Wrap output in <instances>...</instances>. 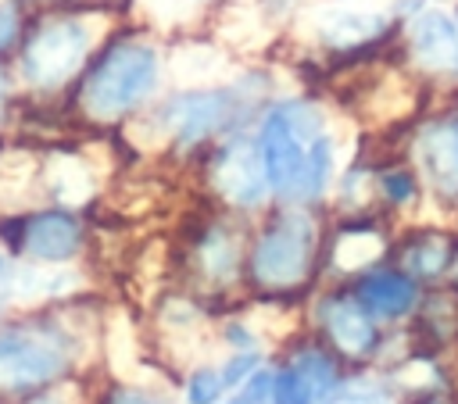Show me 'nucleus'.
Returning <instances> with one entry per match:
<instances>
[{
	"label": "nucleus",
	"mask_w": 458,
	"mask_h": 404,
	"mask_svg": "<svg viewBox=\"0 0 458 404\" xmlns=\"http://www.w3.org/2000/svg\"><path fill=\"white\" fill-rule=\"evenodd\" d=\"M326 332L333 336V343L347 354H361L372 347V318L365 311V304L358 297H340L326 304Z\"/></svg>",
	"instance_id": "ddd939ff"
},
{
	"label": "nucleus",
	"mask_w": 458,
	"mask_h": 404,
	"mask_svg": "<svg viewBox=\"0 0 458 404\" xmlns=\"http://www.w3.org/2000/svg\"><path fill=\"white\" fill-rule=\"evenodd\" d=\"M211 186L222 200L236 204V207H258L268 193L258 143H250V139L225 143L211 161Z\"/></svg>",
	"instance_id": "6e6552de"
},
{
	"label": "nucleus",
	"mask_w": 458,
	"mask_h": 404,
	"mask_svg": "<svg viewBox=\"0 0 458 404\" xmlns=\"http://www.w3.org/2000/svg\"><path fill=\"white\" fill-rule=\"evenodd\" d=\"M408 54L415 68L437 79H458V25L440 7H419L408 18Z\"/></svg>",
	"instance_id": "0eeeda50"
},
{
	"label": "nucleus",
	"mask_w": 458,
	"mask_h": 404,
	"mask_svg": "<svg viewBox=\"0 0 458 404\" xmlns=\"http://www.w3.org/2000/svg\"><path fill=\"white\" fill-rule=\"evenodd\" d=\"M379 250H383V240L376 232H369V229H358V232L340 236V243H336V265L347 268V272H354V268L369 265L372 257H379Z\"/></svg>",
	"instance_id": "dca6fc26"
},
{
	"label": "nucleus",
	"mask_w": 458,
	"mask_h": 404,
	"mask_svg": "<svg viewBox=\"0 0 458 404\" xmlns=\"http://www.w3.org/2000/svg\"><path fill=\"white\" fill-rule=\"evenodd\" d=\"M329 386H333V361L318 350H304L272 379V397L276 404H315L329 393Z\"/></svg>",
	"instance_id": "f8f14e48"
},
{
	"label": "nucleus",
	"mask_w": 458,
	"mask_h": 404,
	"mask_svg": "<svg viewBox=\"0 0 458 404\" xmlns=\"http://www.w3.org/2000/svg\"><path fill=\"white\" fill-rule=\"evenodd\" d=\"M111 404H157V400L147 397V393H140V390H118V393L111 397Z\"/></svg>",
	"instance_id": "393cba45"
},
{
	"label": "nucleus",
	"mask_w": 458,
	"mask_h": 404,
	"mask_svg": "<svg viewBox=\"0 0 458 404\" xmlns=\"http://www.w3.org/2000/svg\"><path fill=\"white\" fill-rule=\"evenodd\" d=\"M161 79V57L143 39L111 43L89 68L79 89V107L93 122H118L132 114Z\"/></svg>",
	"instance_id": "f03ea898"
},
{
	"label": "nucleus",
	"mask_w": 458,
	"mask_h": 404,
	"mask_svg": "<svg viewBox=\"0 0 458 404\" xmlns=\"http://www.w3.org/2000/svg\"><path fill=\"white\" fill-rule=\"evenodd\" d=\"M315 257V222L301 207L279 211L250 250V275L268 290H290L308 279Z\"/></svg>",
	"instance_id": "7ed1b4c3"
},
{
	"label": "nucleus",
	"mask_w": 458,
	"mask_h": 404,
	"mask_svg": "<svg viewBox=\"0 0 458 404\" xmlns=\"http://www.w3.org/2000/svg\"><path fill=\"white\" fill-rule=\"evenodd\" d=\"M47 189L61 204H79V200L89 197L93 179H89V172H86L82 161H75V157H54L47 164Z\"/></svg>",
	"instance_id": "2eb2a0df"
},
{
	"label": "nucleus",
	"mask_w": 458,
	"mask_h": 404,
	"mask_svg": "<svg viewBox=\"0 0 458 404\" xmlns=\"http://www.w3.org/2000/svg\"><path fill=\"white\" fill-rule=\"evenodd\" d=\"M358 300L376 315H401L415 304V282L397 272H372L358 286Z\"/></svg>",
	"instance_id": "4468645a"
},
{
	"label": "nucleus",
	"mask_w": 458,
	"mask_h": 404,
	"mask_svg": "<svg viewBox=\"0 0 458 404\" xmlns=\"http://www.w3.org/2000/svg\"><path fill=\"white\" fill-rule=\"evenodd\" d=\"M454 25H458V14H454Z\"/></svg>",
	"instance_id": "cd10ccee"
},
{
	"label": "nucleus",
	"mask_w": 458,
	"mask_h": 404,
	"mask_svg": "<svg viewBox=\"0 0 458 404\" xmlns=\"http://www.w3.org/2000/svg\"><path fill=\"white\" fill-rule=\"evenodd\" d=\"M93 32L82 18H47L21 46V82L32 89H61L86 61Z\"/></svg>",
	"instance_id": "20e7f679"
},
{
	"label": "nucleus",
	"mask_w": 458,
	"mask_h": 404,
	"mask_svg": "<svg viewBox=\"0 0 458 404\" xmlns=\"http://www.w3.org/2000/svg\"><path fill=\"white\" fill-rule=\"evenodd\" d=\"M14 297V268H11V261L0 254V311H4V304Z\"/></svg>",
	"instance_id": "b1692460"
},
{
	"label": "nucleus",
	"mask_w": 458,
	"mask_h": 404,
	"mask_svg": "<svg viewBox=\"0 0 458 404\" xmlns=\"http://www.w3.org/2000/svg\"><path fill=\"white\" fill-rule=\"evenodd\" d=\"M225 390H229V383H225L222 368H197L186 383V400L190 404H215V400H222Z\"/></svg>",
	"instance_id": "6ab92c4d"
},
{
	"label": "nucleus",
	"mask_w": 458,
	"mask_h": 404,
	"mask_svg": "<svg viewBox=\"0 0 458 404\" xmlns=\"http://www.w3.org/2000/svg\"><path fill=\"white\" fill-rule=\"evenodd\" d=\"M18 29H21L18 7H14L11 0H0V54L11 50V43L18 39Z\"/></svg>",
	"instance_id": "4be33fe9"
},
{
	"label": "nucleus",
	"mask_w": 458,
	"mask_h": 404,
	"mask_svg": "<svg viewBox=\"0 0 458 404\" xmlns=\"http://www.w3.org/2000/svg\"><path fill=\"white\" fill-rule=\"evenodd\" d=\"M200 261H204L208 275H215V279H229L233 268H236V247H233V240H229L222 229H215V232L200 243Z\"/></svg>",
	"instance_id": "a211bd4d"
},
{
	"label": "nucleus",
	"mask_w": 458,
	"mask_h": 404,
	"mask_svg": "<svg viewBox=\"0 0 458 404\" xmlns=\"http://www.w3.org/2000/svg\"><path fill=\"white\" fill-rule=\"evenodd\" d=\"M415 161L440 197H458V118L429 122L415 139Z\"/></svg>",
	"instance_id": "9d476101"
},
{
	"label": "nucleus",
	"mask_w": 458,
	"mask_h": 404,
	"mask_svg": "<svg viewBox=\"0 0 458 404\" xmlns=\"http://www.w3.org/2000/svg\"><path fill=\"white\" fill-rule=\"evenodd\" d=\"M268 397H272V375L268 372H258L250 383H243V390L229 404H265Z\"/></svg>",
	"instance_id": "412c9836"
},
{
	"label": "nucleus",
	"mask_w": 458,
	"mask_h": 404,
	"mask_svg": "<svg viewBox=\"0 0 458 404\" xmlns=\"http://www.w3.org/2000/svg\"><path fill=\"white\" fill-rule=\"evenodd\" d=\"M240 118V93L229 86L211 89H182L168 97L154 111V125L161 136H168L179 147H193L222 129H229Z\"/></svg>",
	"instance_id": "39448f33"
},
{
	"label": "nucleus",
	"mask_w": 458,
	"mask_h": 404,
	"mask_svg": "<svg viewBox=\"0 0 458 404\" xmlns=\"http://www.w3.org/2000/svg\"><path fill=\"white\" fill-rule=\"evenodd\" d=\"M454 275H458V265H454Z\"/></svg>",
	"instance_id": "bb28decb"
},
{
	"label": "nucleus",
	"mask_w": 458,
	"mask_h": 404,
	"mask_svg": "<svg viewBox=\"0 0 458 404\" xmlns=\"http://www.w3.org/2000/svg\"><path fill=\"white\" fill-rule=\"evenodd\" d=\"M444 265H447V240L444 236L426 232L411 243V250H408L411 275H437V272H444Z\"/></svg>",
	"instance_id": "f3484780"
},
{
	"label": "nucleus",
	"mask_w": 458,
	"mask_h": 404,
	"mask_svg": "<svg viewBox=\"0 0 458 404\" xmlns=\"http://www.w3.org/2000/svg\"><path fill=\"white\" fill-rule=\"evenodd\" d=\"M82 243V225L64 211H39L29 215L18 236V247L39 261V265H61L68 261Z\"/></svg>",
	"instance_id": "9b49d317"
},
{
	"label": "nucleus",
	"mask_w": 458,
	"mask_h": 404,
	"mask_svg": "<svg viewBox=\"0 0 458 404\" xmlns=\"http://www.w3.org/2000/svg\"><path fill=\"white\" fill-rule=\"evenodd\" d=\"M329 404H390V400L372 390H340L329 397Z\"/></svg>",
	"instance_id": "5701e85b"
},
{
	"label": "nucleus",
	"mask_w": 458,
	"mask_h": 404,
	"mask_svg": "<svg viewBox=\"0 0 458 404\" xmlns=\"http://www.w3.org/2000/svg\"><path fill=\"white\" fill-rule=\"evenodd\" d=\"M258 154L268 179V189L286 200H315L333 179V136L318 107L304 100L272 104L258 129Z\"/></svg>",
	"instance_id": "f257e3e1"
},
{
	"label": "nucleus",
	"mask_w": 458,
	"mask_h": 404,
	"mask_svg": "<svg viewBox=\"0 0 458 404\" xmlns=\"http://www.w3.org/2000/svg\"><path fill=\"white\" fill-rule=\"evenodd\" d=\"M68 365L64 336L39 325H21L0 336V393H21L50 383Z\"/></svg>",
	"instance_id": "423d86ee"
},
{
	"label": "nucleus",
	"mask_w": 458,
	"mask_h": 404,
	"mask_svg": "<svg viewBox=\"0 0 458 404\" xmlns=\"http://www.w3.org/2000/svg\"><path fill=\"white\" fill-rule=\"evenodd\" d=\"M311 32L318 36L322 46L333 50H354L365 46L372 39H379L390 29L386 11H372V7H351V4H326L318 11H311Z\"/></svg>",
	"instance_id": "1a4fd4ad"
},
{
	"label": "nucleus",
	"mask_w": 458,
	"mask_h": 404,
	"mask_svg": "<svg viewBox=\"0 0 458 404\" xmlns=\"http://www.w3.org/2000/svg\"><path fill=\"white\" fill-rule=\"evenodd\" d=\"M7 93H11V86H7V75L0 72V111H4V104H7Z\"/></svg>",
	"instance_id": "a878e982"
},
{
	"label": "nucleus",
	"mask_w": 458,
	"mask_h": 404,
	"mask_svg": "<svg viewBox=\"0 0 458 404\" xmlns=\"http://www.w3.org/2000/svg\"><path fill=\"white\" fill-rule=\"evenodd\" d=\"M379 186H383V193H386L394 204H404V200L415 197V179H411L408 172H401V168L386 172V175L379 179Z\"/></svg>",
	"instance_id": "aec40b11"
}]
</instances>
